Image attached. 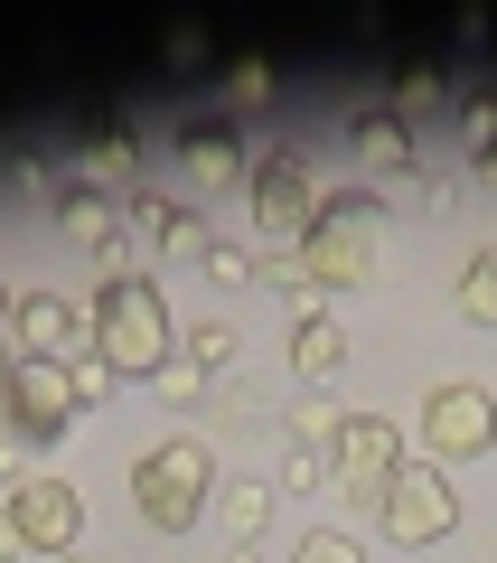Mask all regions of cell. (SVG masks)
Listing matches in <instances>:
<instances>
[{"instance_id": "cell-29", "label": "cell", "mask_w": 497, "mask_h": 563, "mask_svg": "<svg viewBox=\"0 0 497 563\" xmlns=\"http://www.w3.org/2000/svg\"><path fill=\"white\" fill-rule=\"evenodd\" d=\"M20 479H38V470H29V442H20V432H0V488H20Z\"/></svg>"}, {"instance_id": "cell-2", "label": "cell", "mask_w": 497, "mask_h": 563, "mask_svg": "<svg viewBox=\"0 0 497 563\" xmlns=\"http://www.w3.org/2000/svg\"><path fill=\"white\" fill-rule=\"evenodd\" d=\"M225 470H217V442H198V432H169V442H151L132 461V507L141 526H159V536H188V526L217 507Z\"/></svg>"}, {"instance_id": "cell-28", "label": "cell", "mask_w": 497, "mask_h": 563, "mask_svg": "<svg viewBox=\"0 0 497 563\" xmlns=\"http://www.w3.org/2000/svg\"><path fill=\"white\" fill-rule=\"evenodd\" d=\"M460 141H470V161H478V151H497V95H470V103H460Z\"/></svg>"}, {"instance_id": "cell-4", "label": "cell", "mask_w": 497, "mask_h": 563, "mask_svg": "<svg viewBox=\"0 0 497 563\" xmlns=\"http://www.w3.org/2000/svg\"><path fill=\"white\" fill-rule=\"evenodd\" d=\"M244 198H254V235L263 254H300L319 225V188H310V161L300 151H244Z\"/></svg>"}, {"instance_id": "cell-1", "label": "cell", "mask_w": 497, "mask_h": 563, "mask_svg": "<svg viewBox=\"0 0 497 563\" xmlns=\"http://www.w3.org/2000/svg\"><path fill=\"white\" fill-rule=\"evenodd\" d=\"M95 357L113 376H159L179 357V329H169V291L151 273H122V282H95Z\"/></svg>"}, {"instance_id": "cell-26", "label": "cell", "mask_w": 497, "mask_h": 563, "mask_svg": "<svg viewBox=\"0 0 497 563\" xmlns=\"http://www.w3.org/2000/svg\"><path fill=\"white\" fill-rule=\"evenodd\" d=\"M291 563H366V544L347 536V526H310V536L291 544Z\"/></svg>"}, {"instance_id": "cell-11", "label": "cell", "mask_w": 497, "mask_h": 563, "mask_svg": "<svg viewBox=\"0 0 497 563\" xmlns=\"http://www.w3.org/2000/svg\"><path fill=\"white\" fill-rule=\"evenodd\" d=\"M132 244H141V254H169V263H188V254L207 263L217 235H207L198 207H179V198H132Z\"/></svg>"}, {"instance_id": "cell-32", "label": "cell", "mask_w": 497, "mask_h": 563, "mask_svg": "<svg viewBox=\"0 0 497 563\" xmlns=\"http://www.w3.org/2000/svg\"><path fill=\"white\" fill-rule=\"evenodd\" d=\"M0 563H29V544H20V526L0 517Z\"/></svg>"}, {"instance_id": "cell-31", "label": "cell", "mask_w": 497, "mask_h": 563, "mask_svg": "<svg viewBox=\"0 0 497 563\" xmlns=\"http://www.w3.org/2000/svg\"><path fill=\"white\" fill-rule=\"evenodd\" d=\"M10 376H20V347H10V320H0V404H10Z\"/></svg>"}, {"instance_id": "cell-14", "label": "cell", "mask_w": 497, "mask_h": 563, "mask_svg": "<svg viewBox=\"0 0 497 563\" xmlns=\"http://www.w3.org/2000/svg\"><path fill=\"white\" fill-rule=\"evenodd\" d=\"M47 207H57V235H66V244H85V254H95L103 235H122V207L103 198L95 179H66L57 198H47Z\"/></svg>"}, {"instance_id": "cell-10", "label": "cell", "mask_w": 497, "mask_h": 563, "mask_svg": "<svg viewBox=\"0 0 497 563\" xmlns=\"http://www.w3.org/2000/svg\"><path fill=\"white\" fill-rule=\"evenodd\" d=\"M0 422H10V432H20L29 451H57V432L76 422V385H66V366L20 357V376H10V404H0Z\"/></svg>"}, {"instance_id": "cell-24", "label": "cell", "mask_w": 497, "mask_h": 563, "mask_svg": "<svg viewBox=\"0 0 497 563\" xmlns=\"http://www.w3.org/2000/svg\"><path fill=\"white\" fill-rule=\"evenodd\" d=\"M263 273V254H254V244H207V282H217V291H244V282H254Z\"/></svg>"}, {"instance_id": "cell-27", "label": "cell", "mask_w": 497, "mask_h": 563, "mask_svg": "<svg viewBox=\"0 0 497 563\" xmlns=\"http://www.w3.org/2000/svg\"><path fill=\"white\" fill-rule=\"evenodd\" d=\"M263 95H273V66H263V57H235V66H225V103H235V113H254Z\"/></svg>"}, {"instance_id": "cell-35", "label": "cell", "mask_w": 497, "mask_h": 563, "mask_svg": "<svg viewBox=\"0 0 497 563\" xmlns=\"http://www.w3.org/2000/svg\"><path fill=\"white\" fill-rule=\"evenodd\" d=\"M0 310H10V282H0Z\"/></svg>"}, {"instance_id": "cell-12", "label": "cell", "mask_w": 497, "mask_h": 563, "mask_svg": "<svg viewBox=\"0 0 497 563\" xmlns=\"http://www.w3.org/2000/svg\"><path fill=\"white\" fill-rule=\"evenodd\" d=\"M179 169L198 179V198H217V188H244V141L225 132V122H179Z\"/></svg>"}, {"instance_id": "cell-16", "label": "cell", "mask_w": 497, "mask_h": 563, "mask_svg": "<svg viewBox=\"0 0 497 563\" xmlns=\"http://www.w3.org/2000/svg\"><path fill=\"white\" fill-rule=\"evenodd\" d=\"M347 161H357V169H404V161H413V132H404L395 113H357V122H347Z\"/></svg>"}, {"instance_id": "cell-20", "label": "cell", "mask_w": 497, "mask_h": 563, "mask_svg": "<svg viewBox=\"0 0 497 563\" xmlns=\"http://www.w3.org/2000/svg\"><path fill=\"white\" fill-rule=\"evenodd\" d=\"M460 320H470V329H497V254H470V263H460Z\"/></svg>"}, {"instance_id": "cell-7", "label": "cell", "mask_w": 497, "mask_h": 563, "mask_svg": "<svg viewBox=\"0 0 497 563\" xmlns=\"http://www.w3.org/2000/svg\"><path fill=\"white\" fill-rule=\"evenodd\" d=\"M404 461H413V451H404V422H395V413H347V422H339V451H329V470H339V488H347L357 507H376L385 479H395Z\"/></svg>"}, {"instance_id": "cell-18", "label": "cell", "mask_w": 497, "mask_h": 563, "mask_svg": "<svg viewBox=\"0 0 497 563\" xmlns=\"http://www.w3.org/2000/svg\"><path fill=\"white\" fill-rule=\"evenodd\" d=\"M273 498H281L273 479H235V488H217V517L235 526V544H254V536H263V517H273Z\"/></svg>"}, {"instance_id": "cell-25", "label": "cell", "mask_w": 497, "mask_h": 563, "mask_svg": "<svg viewBox=\"0 0 497 563\" xmlns=\"http://www.w3.org/2000/svg\"><path fill=\"white\" fill-rule=\"evenodd\" d=\"M66 385H76V413H103V404H113V385H122V376H113V366L95 357V347H85V357L66 366Z\"/></svg>"}, {"instance_id": "cell-3", "label": "cell", "mask_w": 497, "mask_h": 563, "mask_svg": "<svg viewBox=\"0 0 497 563\" xmlns=\"http://www.w3.org/2000/svg\"><path fill=\"white\" fill-rule=\"evenodd\" d=\"M376 254H385V207L376 198H319V225L300 244V263H310V282L329 301L339 291H366L376 282Z\"/></svg>"}, {"instance_id": "cell-19", "label": "cell", "mask_w": 497, "mask_h": 563, "mask_svg": "<svg viewBox=\"0 0 497 563\" xmlns=\"http://www.w3.org/2000/svg\"><path fill=\"white\" fill-rule=\"evenodd\" d=\"M188 366H207V376H235V357H244V339H235V320H198L188 329V347H179Z\"/></svg>"}, {"instance_id": "cell-30", "label": "cell", "mask_w": 497, "mask_h": 563, "mask_svg": "<svg viewBox=\"0 0 497 563\" xmlns=\"http://www.w3.org/2000/svg\"><path fill=\"white\" fill-rule=\"evenodd\" d=\"M159 57H169V66H198V57H207V29H169V38H159Z\"/></svg>"}, {"instance_id": "cell-33", "label": "cell", "mask_w": 497, "mask_h": 563, "mask_svg": "<svg viewBox=\"0 0 497 563\" xmlns=\"http://www.w3.org/2000/svg\"><path fill=\"white\" fill-rule=\"evenodd\" d=\"M470 179H478V188H497V151H478V161H470Z\"/></svg>"}, {"instance_id": "cell-8", "label": "cell", "mask_w": 497, "mask_h": 563, "mask_svg": "<svg viewBox=\"0 0 497 563\" xmlns=\"http://www.w3.org/2000/svg\"><path fill=\"white\" fill-rule=\"evenodd\" d=\"M0 517L20 526L29 554H76V544H85V488L57 479V470H38V479L10 488V507H0Z\"/></svg>"}, {"instance_id": "cell-5", "label": "cell", "mask_w": 497, "mask_h": 563, "mask_svg": "<svg viewBox=\"0 0 497 563\" xmlns=\"http://www.w3.org/2000/svg\"><path fill=\"white\" fill-rule=\"evenodd\" d=\"M478 451H497V395L478 376H441L422 395V451L413 461L451 470V461H478Z\"/></svg>"}, {"instance_id": "cell-15", "label": "cell", "mask_w": 497, "mask_h": 563, "mask_svg": "<svg viewBox=\"0 0 497 563\" xmlns=\"http://www.w3.org/2000/svg\"><path fill=\"white\" fill-rule=\"evenodd\" d=\"M85 179H95L103 198H113V188L132 198V188H141V141H132V122H103V132H95V151H85Z\"/></svg>"}, {"instance_id": "cell-9", "label": "cell", "mask_w": 497, "mask_h": 563, "mask_svg": "<svg viewBox=\"0 0 497 563\" xmlns=\"http://www.w3.org/2000/svg\"><path fill=\"white\" fill-rule=\"evenodd\" d=\"M10 347L38 366H76L95 347V320L76 301H57V291H10Z\"/></svg>"}, {"instance_id": "cell-6", "label": "cell", "mask_w": 497, "mask_h": 563, "mask_svg": "<svg viewBox=\"0 0 497 563\" xmlns=\"http://www.w3.org/2000/svg\"><path fill=\"white\" fill-rule=\"evenodd\" d=\"M376 526L395 544H441L460 526V488H451V470H432V461H404L395 479H385V498H376Z\"/></svg>"}, {"instance_id": "cell-22", "label": "cell", "mask_w": 497, "mask_h": 563, "mask_svg": "<svg viewBox=\"0 0 497 563\" xmlns=\"http://www.w3.org/2000/svg\"><path fill=\"white\" fill-rule=\"evenodd\" d=\"M329 479H339V470H329V451H281V461H273V488H281V498H310V488H329Z\"/></svg>"}, {"instance_id": "cell-17", "label": "cell", "mask_w": 497, "mask_h": 563, "mask_svg": "<svg viewBox=\"0 0 497 563\" xmlns=\"http://www.w3.org/2000/svg\"><path fill=\"white\" fill-rule=\"evenodd\" d=\"M385 113H395L404 132H422V122H441V113H451V85H441L432 66H404V76H395V103H385Z\"/></svg>"}, {"instance_id": "cell-34", "label": "cell", "mask_w": 497, "mask_h": 563, "mask_svg": "<svg viewBox=\"0 0 497 563\" xmlns=\"http://www.w3.org/2000/svg\"><path fill=\"white\" fill-rule=\"evenodd\" d=\"M57 563H103V554H85V544H76V554H57Z\"/></svg>"}, {"instance_id": "cell-13", "label": "cell", "mask_w": 497, "mask_h": 563, "mask_svg": "<svg viewBox=\"0 0 497 563\" xmlns=\"http://www.w3.org/2000/svg\"><path fill=\"white\" fill-rule=\"evenodd\" d=\"M291 376H300V395H329V385L347 376V320H300L291 329Z\"/></svg>"}, {"instance_id": "cell-21", "label": "cell", "mask_w": 497, "mask_h": 563, "mask_svg": "<svg viewBox=\"0 0 497 563\" xmlns=\"http://www.w3.org/2000/svg\"><path fill=\"white\" fill-rule=\"evenodd\" d=\"M339 422H347V413H339L329 395H300V404H291V442H300V451H339Z\"/></svg>"}, {"instance_id": "cell-23", "label": "cell", "mask_w": 497, "mask_h": 563, "mask_svg": "<svg viewBox=\"0 0 497 563\" xmlns=\"http://www.w3.org/2000/svg\"><path fill=\"white\" fill-rule=\"evenodd\" d=\"M151 395H159V404H179V413H188V404H207V395H217V376H207V366H188V357H169V366L151 376Z\"/></svg>"}]
</instances>
